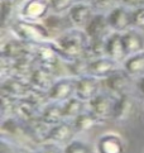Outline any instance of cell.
Masks as SVG:
<instances>
[{
	"instance_id": "cell-1",
	"label": "cell",
	"mask_w": 144,
	"mask_h": 153,
	"mask_svg": "<svg viewBox=\"0 0 144 153\" xmlns=\"http://www.w3.org/2000/svg\"><path fill=\"white\" fill-rule=\"evenodd\" d=\"M1 139L9 142L19 149L25 152H33L39 148L42 144L37 137L33 134L28 123L12 115L3 119L1 123Z\"/></svg>"
},
{
	"instance_id": "cell-2",
	"label": "cell",
	"mask_w": 144,
	"mask_h": 153,
	"mask_svg": "<svg viewBox=\"0 0 144 153\" xmlns=\"http://www.w3.org/2000/svg\"><path fill=\"white\" fill-rule=\"evenodd\" d=\"M53 46L66 63L75 59L87 58L88 37L85 30L70 28L65 33L54 38Z\"/></svg>"
},
{
	"instance_id": "cell-3",
	"label": "cell",
	"mask_w": 144,
	"mask_h": 153,
	"mask_svg": "<svg viewBox=\"0 0 144 153\" xmlns=\"http://www.w3.org/2000/svg\"><path fill=\"white\" fill-rule=\"evenodd\" d=\"M12 32L19 39L29 45H43L54 41L51 32L43 22H28L19 19L12 24Z\"/></svg>"
},
{
	"instance_id": "cell-4",
	"label": "cell",
	"mask_w": 144,
	"mask_h": 153,
	"mask_svg": "<svg viewBox=\"0 0 144 153\" xmlns=\"http://www.w3.org/2000/svg\"><path fill=\"white\" fill-rule=\"evenodd\" d=\"M52 12L49 0H23L18 10L19 19L28 22H43Z\"/></svg>"
},
{
	"instance_id": "cell-5",
	"label": "cell",
	"mask_w": 144,
	"mask_h": 153,
	"mask_svg": "<svg viewBox=\"0 0 144 153\" xmlns=\"http://www.w3.org/2000/svg\"><path fill=\"white\" fill-rule=\"evenodd\" d=\"M75 134H76V129L73 127V124H72V122L63 120V122L54 124L49 128L43 143H51L58 147L61 146L65 147L73 139Z\"/></svg>"
},
{
	"instance_id": "cell-6",
	"label": "cell",
	"mask_w": 144,
	"mask_h": 153,
	"mask_svg": "<svg viewBox=\"0 0 144 153\" xmlns=\"http://www.w3.org/2000/svg\"><path fill=\"white\" fill-rule=\"evenodd\" d=\"M114 102H115V96L109 94L108 91L102 90L94 99H91L87 102V109L91 110L101 122H105V120L113 119Z\"/></svg>"
},
{
	"instance_id": "cell-7",
	"label": "cell",
	"mask_w": 144,
	"mask_h": 153,
	"mask_svg": "<svg viewBox=\"0 0 144 153\" xmlns=\"http://www.w3.org/2000/svg\"><path fill=\"white\" fill-rule=\"evenodd\" d=\"M106 18L113 32L123 33L133 28V9H129L121 4H118L111 10H109L106 13Z\"/></svg>"
},
{
	"instance_id": "cell-8",
	"label": "cell",
	"mask_w": 144,
	"mask_h": 153,
	"mask_svg": "<svg viewBox=\"0 0 144 153\" xmlns=\"http://www.w3.org/2000/svg\"><path fill=\"white\" fill-rule=\"evenodd\" d=\"M96 10L94 9L91 3L88 0H79L73 7L67 12V18L71 25L77 29H85L87 23L91 20Z\"/></svg>"
},
{
	"instance_id": "cell-9",
	"label": "cell",
	"mask_w": 144,
	"mask_h": 153,
	"mask_svg": "<svg viewBox=\"0 0 144 153\" xmlns=\"http://www.w3.org/2000/svg\"><path fill=\"white\" fill-rule=\"evenodd\" d=\"M130 81L131 76L124 70V67H120L110 76H108L106 79L102 80V89L116 97L129 91Z\"/></svg>"
},
{
	"instance_id": "cell-10",
	"label": "cell",
	"mask_w": 144,
	"mask_h": 153,
	"mask_svg": "<svg viewBox=\"0 0 144 153\" xmlns=\"http://www.w3.org/2000/svg\"><path fill=\"white\" fill-rule=\"evenodd\" d=\"M76 80L77 77H59L48 89V97L51 101L65 102L66 100L75 96L76 92Z\"/></svg>"
},
{
	"instance_id": "cell-11",
	"label": "cell",
	"mask_w": 144,
	"mask_h": 153,
	"mask_svg": "<svg viewBox=\"0 0 144 153\" xmlns=\"http://www.w3.org/2000/svg\"><path fill=\"white\" fill-rule=\"evenodd\" d=\"M102 89V80L95 77L91 75H82L76 80V92L75 95L80 97L85 102H88L94 99L99 92H101Z\"/></svg>"
},
{
	"instance_id": "cell-12",
	"label": "cell",
	"mask_w": 144,
	"mask_h": 153,
	"mask_svg": "<svg viewBox=\"0 0 144 153\" xmlns=\"http://www.w3.org/2000/svg\"><path fill=\"white\" fill-rule=\"evenodd\" d=\"M120 67H123L121 62L115 61V59L110 58L108 56H101L88 61L87 74L91 76H95V77L100 80H104L113 72H115L116 70H119Z\"/></svg>"
},
{
	"instance_id": "cell-13",
	"label": "cell",
	"mask_w": 144,
	"mask_h": 153,
	"mask_svg": "<svg viewBox=\"0 0 144 153\" xmlns=\"http://www.w3.org/2000/svg\"><path fill=\"white\" fill-rule=\"evenodd\" d=\"M84 30L90 41L105 39L113 32L109 25L106 13H100V12H96L94 14V17L87 23Z\"/></svg>"
},
{
	"instance_id": "cell-14",
	"label": "cell",
	"mask_w": 144,
	"mask_h": 153,
	"mask_svg": "<svg viewBox=\"0 0 144 153\" xmlns=\"http://www.w3.org/2000/svg\"><path fill=\"white\" fill-rule=\"evenodd\" d=\"M32 85L28 80L16 77V76H10V77L3 80L1 90L3 95L10 96L13 99H23V97L28 96V94L32 90Z\"/></svg>"
},
{
	"instance_id": "cell-15",
	"label": "cell",
	"mask_w": 144,
	"mask_h": 153,
	"mask_svg": "<svg viewBox=\"0 0 144 153\" xmlns=\"http://www.w3.org/2000/svg\"><path fill=\"white\" fill-rule=\"evenodd\" d=\"M134 110H135V102H134V99L130 96V94L129 92L121 94L115 97L113 120L118 123L126 122L134 114Z\"/></svg>"
},
{
	"instance_id": "cell-16",
	"label": "cell",
	"mask_w": 144,
	"mask_h": 153,
	"mask_svg": "<svg viewBox=\"0 0 144 153\" xmlns=\"http://www.w3.org/2000/svg\"><path fill=\"white\" fill-rule=\"evenodd\" d=\"M97 153H124L125 146L123 138L113 132L105 133L99 137L96 142Z\"/></svg>"
},
{
	"instance_id": "cell-17",
	"label": "cell",
	"mask_w": 144,
	"mask_h": 153,
	"mask_svg": "<svg viewBox=\"0 0 144 153\" xmlns=\"http://www.w3.org/2000/svg\"><path fill=\"white\" fill-rule=\"evenodd\" d=\"M105 54L118 62L125 61V58L128 56H126L125 48L123 45L121 33H119V32H111V33L106 37V42H105Z\"/></svg>"
},
{
	"instance_id": "cell-18",
	"label": "cell",
	"mask_w": 144,
	"mask_h": 153,
	"mask_svg": "<svg viewBox=\"0 0 144 153\" xmlns=\"http://www.w3.org/2000/svg\"><path fill=\"white\" fill-rule=\"evenodd\" d=\"M123 45L126 56L144 51V32L137 28H130L121 33Z\"/></svg>"
},
{
	"instance_id": "cell-19",
	"label": "cell",
	"mask_w": 144,
	"mask_h": 153,
	"mask_svg": "<svg viewBox=\"0 0 144 153\" xmlns=\"http://www.w3.org/2000/svg\"><path fill=\"white\" fill-rule=\"evenodd\" d=\"M28 81L36 89L48 91V89L52 86L56 79H54V75H53V70L41 66V65H37L34 70H33V72L30 74Z\"/></svg>"
},
{
	"instance_id": "cell-20",
	"label": "cell",
	"mask_w": 144,
	"mask_h": 153,
	"mask_svg": "<svg viewBox=\"0 0 144 153\" xmlns=\"http://www.w3.org/2000/svg\"><path fill=\"white\" fill-rule=\"evenodd\" d=\"M71 122L76 129V133H86L88 130L94 129L96 125L102 123L101 120L91 110H88V109H86L85 111H82L80 115H77L75 119H72Z\"/></svg>"
},
{
	"instance_id": "cell-21",
	"label": "cell",
	"mask_w": 144,
	"mask_h": 153,
	"mask_svg": "<svg viewBox=\"0 0 144 153\" xmlns=\"http://www.w3.org/2000/svg\"><path fill=\"white\" fill-rule=\"evenodd\" d=\"M41 118L43 119V122H46L51 127L66 120L62 113V102L49 101L48 104H46L41 110Z\"/></svg>"
},
{
	"instance_id": "cell-22",
	"label": "cell",
	"mask_w": 144,
	"mask_h": 153,
	"mask_svg": "<svg viewBox=\"0 0 144 153\" xmlns=\"http://www.w3.org/2000/svg\"><path fill=\"white\" fill-rule=\"evenodd\" d=\"M124 70L131 77H142L144 76V51L130 54L123 62Z\"/></svg>"
},
{
	"instance_id": "cell-23",
	"label": "cell",
	"mask_w": 144,
	"mask_h": 153,
	"mask_svg": "<svg viewBox=\"0 0 144 153\" xmlns=\"http://www.w3.org/2000/svg\"><path fill=\"white\" fill-rule=\"evenodd\" d=\"M87 109V102L81 100L80 97L76 95L72 96L71 99L66 100L62 102V113L66 120H72L75 119L77 115H80L82 111H85Z\"/></svg>"
},
{
	"instance_id": "cell-24",
	"label": "cell",
	"mask_w": 144,
	"mask_h": 153,
	"mask_svg": "<svg viewBox=\"0 0 144 153\" xmlns=\"http://www.w3.org/2000/svg\"><path fill=\"white\" fill-rule=\"evenodd\" d=\"M19 0H0V10H1V28L4 29L9 20L12 19L13 12Z\"/></svg>"
},
{
	"instance_id": "cell-25",
	"label": "cell",
	"mask_w": 144,
	"mask_h": 153,
	"mask_svg": "<svg viewBox=\"0 0 144 153\" xmlns=\"http://www.w3.org/2000/svg\"><path fill=\"white\" fill-rule=\"evenodd\" d=\"M63 153H95V152L84 140L73 138L68 144L63 147Z\"/></svg>"
},
{
	"instance_id": "cell-26",
	"label": "cell",
	"mask_w": 144,
	"mask_h": 153,
	"mask_svg": "<svg viewBox=\"0 0 144 153\" xmlns=\"http://www.w3.org/2000/svg\"><path fill=\"white\" fill-rule=\"evenodd\" d=\"M51 1L52 13L56 14H67L68 10L79 1V0H49Z\"/></svg>"
},
{
	"instance_id": "cell-27",
	"label": "cell",
	"mask_w": 144,
	"mask_h": 153,
	"mask_svg": "<svg viewBox=\"0 0 144 153\" xmlns=\"http://www.w3.org/2000/svg\"><path fill=\"white\" fill-rule=\"evenodd\" d=\"M96 12L105 13L119 4V0H88Z\"/></svg>"
},
{
	"instance_id": "cell-28",
	"label": "cell",
	"mask_w": 144,
	"mask_h": 153,
	"mask_svg": "<svg viewBox=\"0 0 144 153\" xmlns=\"http://www.w3.org/2000/svg\"><path fill=\"white\" fill-rule=\"evenodd\" d=\"M133 28L144 32V7L133 10Z\"/></svg>"
},
{
	"instance_id": "cell-29",
	"label": "cell",
	"mask_w": 144,
	"mask_h": 153,
	"mask_svg": "<svg viewBox=\"0 0 144 153\" xmlns=\"http://www.w3.org/2000/svg\"><path fill=\"white\" fill-rule=\"evenodd\" d=\"M37 151H38V153H61L59 152V147L54 146V144H51V143H42Z\"/></svg>"
},
{
	"instance_id": "cell-30",
	"label": "cell",
	"mask_w": 144,
	"mask_h": 153,
	"mask_svg": "<svg viewBox=\"0 0 144 153\" xmlns=\"http://www.w3.org/2000/svg\"><path fill=\"white\" fill-rule=\"evenodd\" d=\"M119 4L134 10V9L144 7V0H119Z\"/></svg>"
},
{
	"instance_id": "cell-31",
	"label": "cell",
	"mask_w": 144,
	"mask_h": 153,
	"mask_svg": "<svg viewBox=\"0 0 144 153\" xmlns=\"http://www.w3.org/2000/svg\"><path fill=\"white\" fill-rule=\"evenodd\" d=\"M16 149H19L18 147L13 146L9 142L1 139V147H0V153H16Z\"/></svg>"
},
{
	"instance_id": "cell-32",
	"label": "cell",
	"mask_w": 144,
	"mask_h": 153,
	"mask_svg": "<svg viewBox=\"0 0 144 153\" xmlns=\"http://www.w3.org/2000/svg\"><path fill=\"white\" fill-rule=\"evenodd\" d=\"M137 90H138V92H139L140 97L144 100V76H142V77L138 79V81H137Z\"/></svg>"
},
{
	"instance_id": "cell-33",
	"label": "cell",
	"mask_w": 144,
	"mask_h": 153,
	"mask_svg": "<svg viewBox=\"0 0 144 153\" xmlns=\"http://www.w3.org/2000/svg\"><path fill=\"white\" fill-rule=\"evenodd\" d=\"M30 153H38V151H33V152H30Z\"/></svg>"
}]
</instances>
